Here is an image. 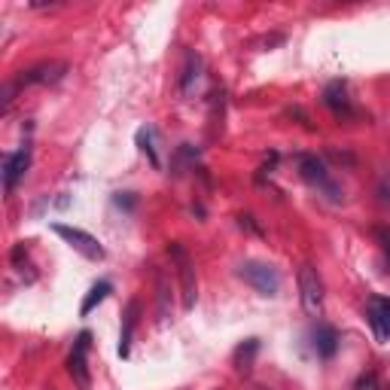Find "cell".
I'll return each instance as SVG.
<instances>
[{
	"mask_svg": "<svg viewBox=\"0 0 390 390\" xmlns=\"http://www.w3.org/2000/svg\"><path fill=\"white\" fill-rule=\"evenodd\" d=\"M366 314H369V323H372L375 339L378 342H390V299H384V296H372Z\"/></svg>",
	"mask_w": 390,
	"mask_h": 390,
	"instance_id": "cell-9",
	"label": "cell"
},
{
	"mask_svg": "<svg viewBox=\"0 0 390 390\" xmlns=\"http://www.w3.org/2000/svg\"><path fill=\"white\" fill-rule=\"evenodd\" d=\"M296 162H299V174L308 183H314V186H320L323 189L326 195L333 198V202H342V189L335 186V183L330 180V174H326V165L320 162L317 156H311V152H305V156H299L296 159Z\"/></svg>",
	"mask_w": 390,
	"mask_h": 390,
	"instance_id": "cell-6",
	"label": "cell"
},
{
	"mask_svg": "<svg viewBox=\"0 0 390 390\" xmlns=\"http://www.w3.org/2000/svg\"><path fill=\"white\" fill-rule=\"evenodd\" d=\"M28 168H30V147L25 143L21 150H15V152H10V156L3 159V189L6 193H12L15 183L28 174Z\"/></svg>",
	"mask_w": 390,
	"mask_h": 390,
	"instance_id": "cell-8",
	"label": "cell"
},
{
	"mask_svg": "<svg viewBox=\"0 0 390 390\" xmlns=\"http://www.w3.org/2000/svg\"><path fill=\"white\" fill-rule=\"evenodd\" d=\"M137 314H141V302L132 299L122 314V333H119V357L125 360L132 354V335H134V326H137Z\"/></svg>",
	"mask_w": 390,
	"mask_h": 390,
	"instance_id": "cell-10",
	"label": "cell"
},
{
	"mask_svg": "<svg viewBox=\"0 0 390 390\" xmlns=\"http://www.w3.org/2000/svg\"><path fill=\"white\" fill-rule=\"evenodd\" d=\"M198 71H202V58H198V52H189L186 55V67H183V76H180V91L183 95H189L193 86L198 82Z\"/></svg>",
	"mask_w": 390,
	"mask_h": 390,
	"instance_id": "cell-14",
	"label": "cell"
},
{
	"mask_svg": "<svg viewBox=\"0 0 390 390\" xmlns=\"http://www.w3.org/2000/svg\"><path fill=\"white\" fill-rule=\"evenodd\" d=\"M323 104L330 107L335 116H348L351 113V101H348V91H345V82L335 80L323 89Z\"/></svg>",
	"mask_w": 390,
	"mask_h": 390,
	"instance_id": "cell-12",
	"label": "cell"
},
{
	"mask_svg": "<svg viewBox=\"0 0 390 390\" xmlns=\"http://www.w3.org/2000/svg\"><path fill=\"white\" fill-rule=\"evenodd\" d=\"M387 256H390V235H387Z\"/></svg>",
	"mask_w": 390,
	"mask_h": 390,
	"instance_id": "cell-22",
	"label": "cell"
},
{
	"mask_svg": "<svg viewBox=\"0 0 390 390\" xmlns=\"http://www.w3.org/2000/svg\"><path fill=\"white\" fill-rule=\"evenodd\" d=\"M52 232L58 235V238H64L76 254H82L86 259H104V247L98 244V238H91L89 232H82V229H73V226H64V223H55L52 226Z\"/></svg>",
	"mask_w": 390,
	"mask_h": 390,
	"instance_id": "cell-7",
	"label": "cell"
},
{
	"mask_svg": "<svg viewBox=\"0 0 390 390\" xmlns=\"http://www.w3.org/2000/svg\"><path fill=\"white\" fill-rule=\"evenodd\" d=\"M238 278L244 281V284L254 287L259 296H269V299H274V296L281 293V274H278V269H274V265H269V263L247 259V263L238 265Z\"/></svg>",
	"mask_w": 390,
	"mask_h": 390,
	"instance_id": "cell-1",
	"label": "cell"
},
{
	"mask_svg": "<svg viewBox=\"0 0 390 390\" xmlns=\"http://www.w3.org/2000/svg\"><path fill=\"white\" fill-rule=\"evenodd\" d=\"M256 354H259V339H244L241 345L232 351V366H235V372H241V375H247V372L254 369Z\"/></svg>",
	"mask_w": 390,
	"mask_h": 390,
	"instance_id": "cell-13",
	"label": "cell"
},
{
	"mask_svg": "<svg viewBox=\"0 0 390 390\" xmlns=\"http://www.w3.org/2000/svg\"><path fill=\"white\" fill-rule=\"evenodd\" d=\"M116 204H119V208H125V211H132L134 208V195L132 193H119L116 195Z\"/></svg>",
	"mask_w": 390,
	"mask_h": 390,
	"instance_id": "cell-19",
	"label": "cell"
},
{
	"mask_svg": "<svg viewBox=\"0 0 390 390\" xmlns=\"http://www.w3.org/2000/svg\"><path fill=\"white\" fill-rule=\"evenodd\" d=\"M299 296H302V308L308 317L323 314V281L314 265H302L299 269Z\"/></svg>",
	"mask_w": 390,
	"mask_h": 390,
	"instance_id": "cell-2",
	"label": "cell"
},
{
	"mask_svg": "<svg viewBox=\"0 0 390 390\" xmlns=\"http://www.w3.org/2000/svg\"><path fill=\"white\" fill-rule=\"evenodd\" d=\"M372 387H375V375H363L357 381V390H372Z\"/></svg>",
	"mask_w": 390,
	"mask_h": 390,
	"instance_id": "cell-21",
	"label": "cell"
},
{
	"mask_svg": "<svg viewBox=\"0 0 390 390\" xmlns=\"http://www.w3.org/2000/svg\"><path fill=\"white\" fill-rule=\"evenodd\" d=\"M238 226L247 229V232H254V235H263V229L254 223V217H250V213H241V217H238Z\"/></svg>",
	"mask_w": 390,
	"mask_h": 390,
	"instance_id": "cell-18",
	"label": "cell"
},
{
	"mask_svg": "<svg viewBox=\"0 0 390 390\" xmlns=\"http://www.w3.org/2000/svg\"><path fill=\"white\" fill-rule=\"evenodd\" d=\"M67 73V61H43L37 67H28L21 71L15 80H10L15 89H25V86H49V82H58L61 76Z\"/></svg>",
	"mask_w": 390,
	"mask_h": 390,
	"instance_id": "cell-5",
	"label": "cell"
},
{
	"mask_svg": "<svg viewBox=\"0 0 390 390\" xmlns=\"http://www.w3.org/2000/svg\"><path fill=\"white\" fill-rule=\"evenodd\" d=\"M21 256H28V247H25V244H15V247H12V263L19 265Z\"/></svg>",
	"mask_w": 390,
	"mask_h": 390,
	"instance_id": "cell-20",
	"label": "cell"
},
{
	"mask_svg": "<svg viewBox=\"0 0 390 390\" xmlns=\"http://www.w3.org/2000/svg\"><path fill=\"white\" fill-rule=\"evenodd\" d=\"M168 254H171L174 265H177V274H180V287H183V308H193L195 305V296H198V284H195V265L189 254L183 250V244L171 241V247H168Z\"/></svg>",
	"mask_w": 390,
	"mask_h": 390,
	"instance_id": "cell-4",
	"label": "cell"
},
{
	"mask_svg": "<svg viewBox=\"0 0 390 390\" xmlns=\"http://www.w3.org/2000/svg\"><path fill=\"white\" fill-rule=\"evenodd\" d=\"M314 351H317L320 360L335 357V351H339V333H335V326H330V323L314 326Z\"/></svg>",
	"mask_w": 390,
	"mask_h": 390,
	"instance_id": "cell-11",
	"label": "cell"
},
{
	"mask_svg": "<svg viewBox=\"0 0 390 390\" xmlns=\"http://www.w3.org/2000/svg\"><path fill=\"white\" fill-rule=\"evenodd\" d=\"M152 137H156V132H152V128H141V132H137V147L147 152V159L159 168V152H156V143H152Z\"/></svg>",
	"mask_w": 390,
	"mask_h": 390,
	"instance_id": "cell-16",
	"label": "cell"
},
{
	"mask_svg": "<svg viewBox=\"0 0 390 390\" xmlns=\"http://www.w3.org/2000/svg\"><path fill=\"white\" fill-rule=\"evenodd\" d=\"M159 317L168 320V284H165V278L159 274Z\"/></svg>",
	"mask_w": 390,
	"mask_h": 390,
	"instance_id": "cell-17",
	"label": "cell"
},
{
	"mask_svg": "<svg viewBox=\"0 0 390 390\" xmlns=\"http://www.w3.org/2000/svg\"><path fill=\"white\" fill-rule=\"evenodd\" d=\"M110 290H113L110 281H98V284L89 290L86 299H82V305H80V314H82V317L91 314V308H95V305H101V302L107 299V296H110Z\"/></svg>",
	"mask_w": 390,
	"mask_h": 390,
	"instance_id": "cell-15",
	"label": "cell"
},
{
	"mask_svg": "<svg viewBox=\"0 0 390 390\" xmlns=\"http://www.w3.org/2000/svg\"><path fill=\"white\" fill-rule=\"evenodd\" d=\"M89 348H91V333L82 330L73 342V351L67 357V372H71L73 384L80 390H89L91 387V372H89Z\"/></svg>",
	"mask_w": 390,
	"mask_h": 390,
	"instance_id": "cell-3",
	"label": "cell"
}]
</instances>
